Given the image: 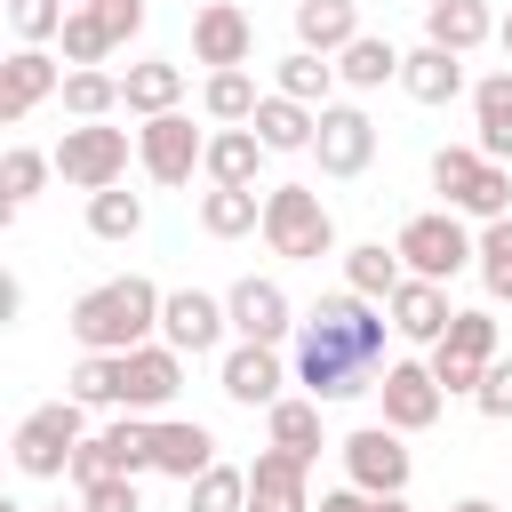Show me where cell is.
<instances>
[{
    "label": "cell",
    "mask_w": 512,
    "mask_h": 512,
    "mask_svg": "<svg viewBox=\"0 0 512 512\" xmlns=\"http://www.w3.org/2000/svg\"><path fill=\"white\" fill-rule=\"evenodd\" d=\"M64 0H8V32H16V48H48L56 32H64Z\"/></svg>",
    "instance_id": "obj_42"
},
{
    "label": "cell",
    "mask_w": 512,
    "mask_h": 512,
    "mask_svg": "<svg viewBox=\"0 0 512 512\" xmlns=\"http://www.w3.org/2000/svg\"><path fill=\"white\" fill-rule=\"evenodd\" d=\"M136 160H144V176L152 184H192V168L208 160V136L192 128V112H152L144 128H136Z\"/></svg>",
    "instance_id": "obj_9"
},
{
    "label": "cell",
    "mask_w": 512,
    "mask_h": 512,
    "mask_svg": "<svg viewBox=\"0 0 512 512\" xmlns=\"http://www.w3.org/2000/svg\"><path fill=\"white\" fill-rule=\"evenodd\" d=\"M256 136H264V152H312V128H320V104H296V96H280V88H264V104H256V120H248Z\"/></svg>",
    "instance_id": "obj_27"
},
{
    "label": "cell",
    "mask_w": 512,
    "mask_h": 512,
    "mask_svg": "<svg viewBox=\"0 0 512 512\" xmlns=\"http://www.w3.org/2000/svg\"><path fill=\"white\" fill-rule=\"evenodd\" d=\"M56 176V152H32V144H8L0 152V216H16L40 184Z\"/></svg>",
    "instance_id": "obj_35"
},
{
    "label": "cell",
    "mask_w": 512,
    "mask_h": 512,
    "mask_svg": "<svg viewBox=\"0 0 512 512\" xmlns=\"http://www.w3.org/2000/svg\"><path fill=\"white\" fill-rule=\"evenodd\" d=\"M272 88H280V96H296V104H328V88H336V56H312V48H296V56H280Z\"/></svg>",
    "instance_id": "obj_36"
},
{
    "label": "cell",
    "mask_w": 512,
    "mask_h": 512,
    "mask_svg": "<svg viewBox=\"0 0 512 512\" xmlns=\"http://www.w3.org/2000/svg\"><path fill=\"white\" fill-rule=\"evenodd\" d=\"M400 280H408L400 248H384V240H360V248H344V288H360L368 304H384Z\"/></svg>",
    "instance_id": "obj_33"
},
{
    "label": "cell",
    "mask_w": 512,
    "mask_h": 512,
    "mask_svg": "<svg viewBox=\"0 0 512 512\" xmlns=\"http://www.w3.org/2000/svg\"><path fill=\"white\" fill-rule=\"evenodd\" d=\"M408 432H392V424H360L336 456H344V480L352 488H368V496H400L408 488V472H416V456L400 448Z\"/></svg>",
    "instance_id": "obj_12"
},
{
    "label": "cell",
    "mask_w": 512,
    "mask_h": 512,
    "mask_svg": "<svg viewBox=\"0 0 512 512\" xmlns=\"http://www.w3.org/2000/svg\"><path fill=\"white\" fill-rule=\"evenodd\" d=\"M56 176H64L72 192H104V184H120V176H128V128H104V120L64 128V144H56Z\"/></svg>",
    "instance_id": "obj_7"
},
{
    "label": "cell",
    "mask_w": 512,
    "mask_h": 512,
    "mask_svg": "<svg viewBox=\"0 0 512 512\" xmlns=\"http://www.w3.org/2000/svg\"><path fill=\"white\" fill-rule=\"evenodd\" d=\"M432 192H440L456 216H472V224L512 216V168L488 160L480 144H440V152H432Z\"/></svg>",
    "instance_id": "obj_3"
},
{
    "label": "cell",
    "mask_w": 512,
    "mask_h": 512,
    "mask_svg": "<svg viewBox=\"0 0 512 512\" xmlns=\"http://www.w3.org/2000/svg\"><path fill=\"white\" fill-rule=\"evenodd\" d=\"M376 400H384V424H392V432H432V424H440V408H448V392H440L432 360H384Z\"/></svg>",
    "instance_id": "obj_11"
},
{
    "label": "cell",
    "mask_w": 512,
    "mask_h": 512,
    "mask_svg": "<svg viewBox=\"0 0 512 512\" xmlns=\"http://www.w3.org/2000/svg\"><path fill=\"white\" fill-rule=\"evenodd\" d=\"M424 40L472 56L480 40H496V8L488 0H424Z\"/></svg>",
    "instance_id": "obj_22"
},
{
    "label": "cell",
    "mask_w": 512,
    "mask_h": 512,
    "mask_svg": "<svg viewBox=\"0 0 512 512\" xmlns=\"http://www.w3.org/2000/svg\"><path fill=\"white\" fill-rule=\"evenodd\" d=\"M80 416H88V400H72V392H64V400H40V408L16 424V440H8L16 472H24V480H64V472H72V448L88 440Z\"/></svg>",
    "instance_id": "obj_5"
},
{
    "label": "cell",
    "mask_w": 512,
    "mask_h": 512,
    "mask_svg": "<svg viewBox=\"0 0 512 512\" xmlns=\"http://www.w3.org/2000/svg\"><path fill=\"white\" fill-rule=\"evenodd\" d=\"M264 432H272V448H288V456H304V464H320V400L312 392H288V400H272L264 408Z\"/></svg>",
    "instance_id": "obj_29"
},
{
    "label": "cell",
    "mask_w": 512,
    "mask_h": 512,
    "mask_svg": "<svg viewBox=\"0 0 512 512\" xmlns=\"http://www.w3.org/2000/svg\"><path fill=\"white\" fill-rule=\"evenodd\" d=\"M488 360H496V312H456L448 320V336L432 344V376H440V392L456 400H472L480 392V376H488Z\"/></svg>",
    "instance_id": "obj_8"
},
{
    "label": "cell",
    "mask_w": 512,
    "mask_h": 512,
    "mask_svg": "<svg viewBox=\"0 0 512 512\" xmlns=\"http://www.w3.org/2000/svg\"><path fill=\"white\" fill-rule=\"evenodd\" d=\"M496 48H504V64H512V16H496Z\"/></svg>",
    "instance_id": "obj_50"
},
{
    "label": "cell",
    "mask_w": 512,
    "mask_h": 512,
    "mask_svg": "<svg viewBox=\"0 0 512 512\" xmlns=\"http://www.w3.org/2000/svg\"><path fill=\"white\" fill-rule=\"evenodd\" d=\"M184 504L192 512H248V472L240 464H208L200 480H184Z\"/></svg>",
    "instance_id": "obj_39"
},
{
    "label": "cell",
    "mask_w": 512,
    "mask_h": 512,
    "mask_svg": "<svg viewBox=\"0 0 512 512\" xmlns=\"http://www.w3.org/2000/svg\"><path fill=\"white\" fill-rule=\"evenodd\" d=\"M216 384H224V400L232 408H272V400H288V368H280V344H232L224 360H216Z\"/></svg>",
    "instance_id": "obj_14"
},
{
    "label": "cell",
    "mask_w": 512,
    "mask_h": 512,
    "mask_svg": "<svg viewBox=\"0 0 512 512\" xmlns=\"http://www.w3.org/2000/svg\"><path fill=\"white\" fill-rule=\"evenodd\" d=\"M336 80L352 88V96H368V88H384V80H400V48L384 40V32H360L344 56H336Z\"/></svg>",
    "instance_id": "obj_32"
},
{
    "label": "cell",
    "mask_w": 512,
    "mask_h": 512,
    "mask_svg": "<svg viewBox=\"0 0 512 512\" xmlns=\"http://www.w3.org/2000/svg\"><path fill=\"white\" fill-rule=\"evenodd\" d=\"M112 472H120V464H112V440H104V432L72 448V488H96V480H112Z\"/></svg>",
    "instance_id": "obj_46"
},
{
    "label": "cell",
    "mask_w": 512,
    "mask_h": 512,
    "mask_svg": "<svg viewBox=\"0 0 512 512\" xmlns=\"http://www.w3.org/2000/svg\"><path fill=\"white\" fill-rule=\"evenodd\" d=\"M192 56H200L208 72H224V64H248V56H256V24H248L232 0H208V8L192 16Z\"/></svg>",
    "instance_id": "obj_20"
},
{
    "label": "cell",
    "mask_w": 512,
    "mask_h": 512,
    "mask_svg": "<svg viewBox=\"0 0 512 512\" xmlns=\"http://www.w3.org/2000/svg\"><path fill=\"white\" fill-rule=\"evenodd\" d=\"M472 408H480L488 424H512V360H488V376H480Z\"/></svg>",
    "instance_id": "obj_44"
},
{
    "label": "cell",
    "mask_w": 512,
    "mask_h": 512,
    "mask_svg": "<svg viewBox=\"0 0 512 512\" xmlns=\"http://www.w3.org/2000/svg\"><path fill=\"white\" fill-rule=\"evenodd\" d=\"M384 312H392V336H408V344H440V336H448V320H456L448 280H416V272L384 296Z\"/></svg>",
    "instance_id": "obj_18"
},
{
    "label": "cell",
    "mask_w": 512,
    "mask_h": 512,
    "mask_svg": "<svg viewBox=\"0 0 512 512\" xmlns=\"http://www.w3.org/2000/svg\"><path fill=\"white\" fill-rule=\"evenodd\" d=\"M104 24H112V40H136L144 32V0H88Z\"/></svg>",
    "instance_id": "obj_47"
},
{
    "label": "cell",
    "mask_w": 512,
    "mask_h": 512,
    "mask_svg": "<svg viewBox=\"0 0 512 512\" xmlns=\"http://www.w3.org/2000/svg\"><path fill=\"white\" fill-rule=\"evenodd\" d=\"M472 272H480V288H488L496 304H512V216L480 224V256H472Z\"/></svg>",
    "instance_id": "obj_40"
},
{
    "label": "cell",
    "mask_w": 512,
    "mask_h": 512,
    "mask_svg": "<svg viewBox=\"0 0 512 512\" xmlns=\"http://www.w3.org/2000/svg\"><path fill=\"white\" fill-rule=\"evenodd\" d=\"M504 512H512V504H504Z\"/></svg>",
    "instance_id": "obj_53"
},
{
    "label": "cell",
    "mask_w": 512,
    "mask_h": 512,
    "mask_svg": "<svg viewBox=\"0 0 512 512\" xmlns=\"http://www.w3.org/2000/svg\"><path fill=\"white\" fill-rule=\"evenodd\" d=\"M64 384H72V400H88V408H120V352H80V368H72Z\"/></svg>",
    "instance_id": "obj_41"
},
{
    "label": "cell",
    "mask_w": 512,
    "mask_h": 512,
    "mask_svg": "<svg viewBox=\"0 0 512 512\" xmlns=\"http://www.w3.org/2000/svg\"><path fill=\"white\" fill-rule=\"evenodd\" d=\"M80 504H88V512H144V496H136V472H112V480L80 488Z\"/></svg>",
    "instance_id": "obj_45"
},
{
    "label": "cell",
    "mask_w": 512,
    "mask_h": 512,
    "mask_svg": "<svg viewBox=\"0 0 512 512\" xmlns=\"http://www.w3.org/2000/svg\"><path fill=\"white\" fill-rule=\"evenodd\" d=\"M160 336L176 344V352H216L224 336H232V312H224V296H208V288H168V304H160Z\"/></svg>",
    "instance_id": "obj_15"
},
{
    "label": "cell",
    "mask_w": 512,
    "mask_h": 512,
    "mask_svg": "<svg viewBox=\"0 0 512 512\" xmlns=\"http://www.w3.org/2000/svg\"><path fill=\"white\" fill-rule=\"evenodd\" d=\"M400 88H408L416 104H456V96H464V56L424 40V48H408V56H400Z\"/></svg>",
    "instance_id": "obj_23"
},
{
    "label": "cell",
    "mask_w": 512,
    "mask_h": 512,
    "mask_svg": "<svg viewBox=\"0 0 512 512\" xmlns=\"http://www.w3.org/2000/svg\"><path fill=\"white\" fill-rule=\"evenodd\" d=\"M224 312H232V336H248V344H280V336L296 328L288 288H280V280H256V272L224 288Z\"/></svg>",
    "instance_id": "obj_16"
},
{
    "label": "cell",
    "mask_w": 512,
    "mask_h": 512,
    "mask_svg": "<svg viewBox=\"0 0 512 512\" xmlns=\"http://www.w3.org/2000/svg\"><path fill=\"white\" fill-rule=\"evenodd\" d=\"M448 512H504V504H488V496H464V504H448Z\"/></svg>",
    "instance_id": "obj_49"
},
{
    "label": "cell",
    "mask_w": 512,
    "mask_h": 512,
    "mask_svg": "<svg viewBox=\"0 0 512 512\" xmlns=\"http://www.w3.org/2000/svg\"><path fill=\"white\" fill-rule=\"evenodd\" d=\"M272 152H264V136L256 128H216L208 136V160H200V176L208 184H256V168H264Z\"/></svg>",
    "instance_id": "obj_31"
},
{
    "label": "cell",
    "mask_w": 512,
    "mask_h": 512,
    "mask_svg": "<svg viewBox=\"0 0 512 512\" xmlns=\"http://www.w3.org/2000/svg\"><path fill=\"white\" fill-rule=\"evenodd\" d=\"M176 392H184V352H176L168 336H160V344L144 336V344H128V352H120V408L160 416Z\"/></svg>",
    "instance_id": "obj_10"
},
{
    "label": "cell",
    "mask_w": 512,
    "mask_h": 512,
    "mask_svg": "<svg viewBox=\"0 0 512 512\" xmlns=\"http://www.w3.org/2000/svg\"><path fill=\"white\" fill-rule=\"evenodd\" d=\"M312 512H320V504H312Z\"/></svg>",
    "instance_id": "obj_52"
},
{
    "label": "cell",
    "mask_w": 512,
    "mask_h": 512,
    "mask_svg": "<svg viewBox=\"0 0 512 512\" xmlns=\"http://www.w3.org/2000/svg\"><path fill=\"white\" fill-rule=\"evenodd\" d=\"M48 512H88V504H48Z\"/></svg>",
    "instance_id": "obj_51"
},
{
    "label": "cell",
    "mask_w": 512,
    "mask_h": 512,
    "mask_svg": "<svg viewBox=\"0 0 512 512\" xmlns=\"http://www.w3.org/2000/svg\"><path fill=\"white\" fill-rule=\"evenodd\" d=\"M392 248H400V264H408L416 280H456V272H472L480 232H472V216H456V208H424V216L400 224Z\"/></svg>",
    "instance_id": "obj_6"
},
{
    "label": "cell",
    "mask_w": 512,
    "mask_h": 512,
    "mask_svg": "<svg viewBox=\"0 0 512 512\" xmlns=\"http://www.w3.org/2000/svg\"><path fill=\"white\" fill-rule=\"evenodd\" d=\"M208 464H216V432H208L200 416H160V424H152V472L200 480Z\"/></svg>",
    "instance_id": "obj_21"
},
{
    "label": "cell",
    "mask_w": 512,
    "mask_h": 512,
    "mask_svg": "<svg viewBox=\"0 0 512 512\" xmlns=\"http://www.w3.org/2000/svg\"><path fill=\"white\" fill-rule=\"evenodd\" d=\"M264 248L288 256V264H320L336 256V216L312 184H272L264 192Z\"/></svg>",
    "instance_id": "obj_4"
},
{
    "label": "cell",
    "mask_w": 512,
    "mask_h": 512,
    "mask_svg": "<svg viewBox=\"0 0 512 512\" xmlns=\"http://www.w3.org/2000/svg\"><path fill=\"white\" fill-rule=\"evenodd\" d=\"M104 440H112V464H120V472H152V416L128 408V416L104 424Z\"/></svg>",
    "instance_id": "obj_43"
},
{
    "label": "cell",
    "mask_w": 512,
    "mask_h": 512,
    "mask_svg": "<svg viewBox=\"0 0 512 512\" xmlns=\"http://www.w3.org/2000/svg\"><path fill=\"white\" fill-rule=\"evenodd\" d=\"M88 232H96V240H136V232H144V200L120 192V184L88 192Z\"/></svg>",
    "instance_id": "obj_38"
},
{
    "label": "cell",
    "mask_w": 512,
    "mask_h": 512,
    "mask_svg": "<svg viewBox=\"0 0 512 512\" xmlns=\"http://www.w3.org/2000/svg\"><path fill=\"white\" fill-rule=\"evenodd\" d=\"M304 472H312L304 456L264 448V456L248 464V512H312V480H304Z\"/></svg>",
    "instance_id": "obj_19"
},
{
    "label": "cell",
    "mask_w": 512,
    "mask_h": 512,
    "mask_svg": "<svg viewBox=\"0 0 512 512\" xmlns=\"http://www.w3.org/2000/svg\"><path fill=\"white\" fill-rule=\"evenodd\" d=\"M56 96H64L72 120H112V112H120V72H104V64H72Z\"/></svg>",
    "instance_id": "obj_34"
},
{
    "label": "cell",
    "mask_w": 512,
    "mask_h": 512,
    "mask_svg": "<svg viewBox=\"0 0 512 512\" xmlns=\"http://www.w3.org/2000/svg\"><path fill=\"white\" fill-rule=\"evenodd\" d=\"M256 104H264V88H256L248 64H224V72H208V88H200V112H208L216 128H248Z\"/></svg>",
    "instance_id": "obj_30"
},
{
    "label": "cell",
    "mask_w": 512,
    "mask_h": 512,
    "mask_svg": "<svg viewBox=\"0 0 512 512\" xmlns=\"http://www.w3.org/2000/svg\"><path fill=\"white\" fill-rule=\"evenodd\" d=\"M360 40V0H296V48L344 56Z\"/></svg>",
    "instance_id": "obj_25"
},
{
    "label": "cell",
    "mask_w": 512,
    "mask_h": 512,
    "mask_svg": "<svg viewBox=\"0 0 512 512\" xmlns=\"http://www.w3.org/2000/svg\"><path fill=\"white\" fill-rule=\"evenodd\" d=\"M176 104H184V64L144 56V64H128V72H120V112L152 120V112H176Z\"/></svg>",
    "instance_id": "obj_24"
},
{
    "label": "cell",
    "mask_w": 512,
    "mask_h": 512,
    "mask_svg": "<svg viewBox=\"0 0 512 512\" xmlns=\"http://www.w3.org/2000/svg\"><path fill=\"white\" fill-rule=\"evenodd\" d=\"M384 328H392V312H376L360 288L320 296V304L296 320V384H304L320 408L376 392V376H384Z\"/></svg>",
    "instance_id": "obj_1"
},
{
    "label": "cell",
    "mask_w": 512,
    "mask_h": 512,
    "mask_svg": "<svg viewBox=\"0 0 512 512\" xmlns=\"http://www.w3.org/2000/svg\"><path fill=\"white\" fill-rule=\"evenodd\" d=\"M368 512H408V488H400V496H376Z\"/></svg>",
    "instance_id": "obj_48"
},
{
    "label": "cell",
    "mask_w": 512,
    "mask_h": 512,
    "mask_svg": "<svg viewBox=\"0 0 512 512\" xmlns=\"http://www.w3.org/2000/svg\"><path fill=\"white\" fill-rule=\"evenodd\" d=\"M200 232H208V240L264 232V192H256V184H208V192H200Z\"/></svg>",
    "instance_id": "obj_28"
},
{
    "label": "cell",
    "mask_w": 512,
    "mask_h": 512,
    "mask_svg": "<svg viewBox=\"0 0 512 512\" xmlns=\"http://www.w3.org/2000/svg\"><path fill=\"white\" fill-rule=\"evenodd\" d=\"M472 144L488 160H512V64L472 80Z\"/></svg>",
    "instance_id": "obj_26"
},
{
    "label": "cell",
    "mask_w": 512,
    "mask_h": 512,
    "mask_svg": "<svg viewBox=\"0 0 512 512\" xmlns=\"http://www.w3.org/2000/svg\"><path fill=\"white\" fill-rule=\"evenodd\" d=\"M56 48H64V64H104V56L120 48V40H112V24H104V16H96V8L80 0V8L64 16V32H56Z\"/></svg>",
    "instance_id": "obj_37"
},
{
    "label": "cell",
    "mask_w": 512,
    "mask_h": 512,
    "mask_svg": "<svg viewBox=\"0 0 512 512\" xmlns=\"http://www.w3.org/2000/svg\"><path fill=\"white\" fill-rule=\"evenodd\" d=\"M312 160H320V176H368V160H376V120H368L360 104H320Z\"/></svg>",
    "instance_id": "obj_13"
},
{
    "label": "cell",
    "mask_w": 512,
    "mask_h": 512,
    "mask_svg": "<svg viewBox=\"0 0 512 512\" xmlns=\"http://www.w3.org/2000/svg\"><path fill=\"white\" fill-rule=\"evenodd\" d=\"M56 88H64V64H56L48 48H16V56L0 64V120H8V128H16V120H32Z\"/></svg>",
    "instance_id": "obj_17"
},
{
    "label": "cell",
    "mask_w": 512,
    "mask_h": 512,
    "mask_svg": "<svg viewBox=\"0 0 512 512\" xmlns=\"http://www.w3.org/2000/svg\"><path fill=\"white\" fill-rule=\"evenodd\" d=\"M160 304H168V288H152L144 272H120V280L72 296L64 328H72L80 352H128V344H144V336L160 328Z\"/></svg>",
    "instance_id": "obj_2"
}]
</instances>
